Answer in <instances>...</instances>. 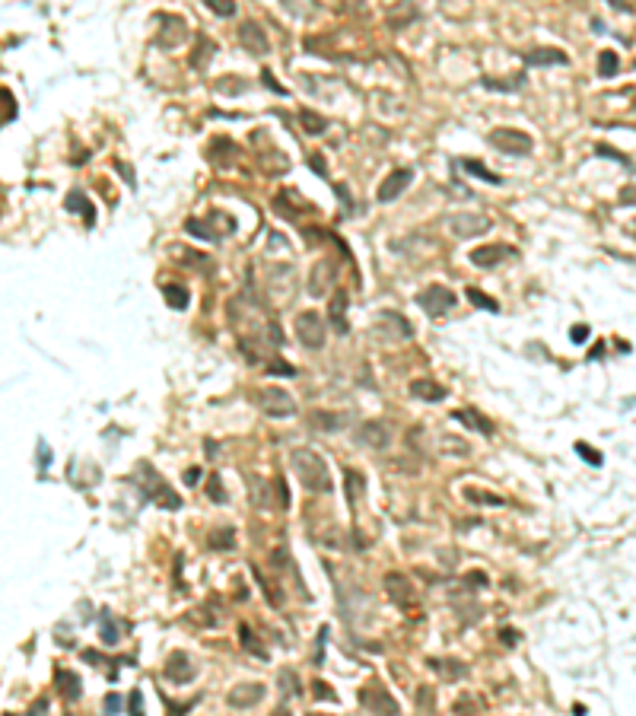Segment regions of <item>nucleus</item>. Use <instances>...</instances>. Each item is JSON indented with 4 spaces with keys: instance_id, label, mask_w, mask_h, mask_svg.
<instances>
[{
    "instance_id": "f257e3e1",
    "label": "nucleus",
    "mask_w": 636,
    "mask_h": 716,
    "mask_svg": "<svg viewBox=\"0 0 636 716\" xmlns=\"http://www.w3.org/2000/svg\"><path fill=\"white\" fill-rule=\"evenodd\" d=\"M290 465H293V474L299 477V484H303L306 490H312V494H331L334 490L328 465L318 452H312V449H293Z\"/></svg>"
},
{
    "instance_id": "f03ea898",
    "label": "nucleus",
    "mask_w": 636,
    "mask_h": 716,
    "mask_svg": "<svg viewBox=\"0 0 636 716\" xmlns=\"http://www.w3.org/2000/svg\"><path fill=\"white\" fill-rule=\"evenodd\" d=\"M134 477H137V490H140L143 500H153L156 507L169 509V513H175V509H182V497L179 490L169 487V481L162 477L160 472L153 468V462H140V465L134 468Z\"/></svg>"
},
{
    "instance_id": "7ed1b4c3",
    "label": "nucleus",
    "mask_w": 636,
    "mask_h": 716,
    "mask_svg": "<svg viewBox=\"0 0 636 716\" xmlns=\"http://www.w3.org/2000/svg\"><path fill=\"white\" fill-rule=\"evenodd\" d=\"M455 293L452 290H446L442 284H429L427 290H420L417 293V306H420L423 312H427L429 318H442L446 312H452L455 309Z\"/></svg>"
},
{
    "instance_id": "20e7f679",
    "label": "nucleus",
    "mask_w": 636,
    "mask_h": 716,
    "mask_svg": "<svg viewBox=\"0 0 636 716\" xmlns=\"http://www.w3.org/2000/svg\"><path fill=\"white\" fill-rule=\"evenodd\" d=\"M487 140L506 156H528L531 147H535V140L525 131H516V128H496V131H490Z\"/></svg>"
},
{
    "instance_id": "39448f33",
    "label": "nucleus",
    "mask_w": 636,
    "mask_h": 716,
    "mask_svg": "<svg viewBox=\"0 0 636 716\" xmlns=\"http://www.w3.org/2000/svg\"><path fill=\"white\" fill-rule=\"evenodd\" d=\"M255 401L268 417H293V414H296V401H293V395L283 392V388H277V385L261 388V392L255 395Z\"/></svg>"
},
{
    "instance_id": "423d86ee",
    "label": "nucleus",
    "mask_w": 636,
    "mask_h": 716,
    "mask_svg": "<svg viewBox=\"0 0 636 716\" xmlns=\"http://www.w3.org/2000/svg\"><path fill=\"white\" fill-rule=\"evenodd\" d=\"M296 338L303 341V347L309 351H321L325 347V338H328V328H325V318L318 312H299L296 316Z\"/></svg>"
},
{
    "instance_id": "0eeeda50",
    "label": "nucleus",
    "mask_w": 636,
    "mask_h": 716,
    "mask_svg": "<svg viewBox=\"0 0 636 716\" xmlns=\"http://www.w3.org/2000/svg\"><path fill=\"white\" fill-rule=\"evenodd\" d=\"M446 227L452 229V236H458V239H471V236L490 233L494 223L484 214H452V217H446Z\"/></svg>"
},
{
    "instance_id": "6e6552de",
    "label": "nucleus",
    "mask_w": 636,
    "mask_h": 716,
    "mask_svg": "<svg viewBox=\"0 0 636 716\" xmlns=\"http://www.w3.org/2000/svg\"><path fill=\"white\" fill-rule=\"evenodd\" d=\"M360 704H363L369 713H401L398 700H395L392 694H388L385 688H379V685L363 688V691H360Z\"/></svg>"
},
{
    "instance_id": "1a4fd4ad",
    "label": "nucleus",
    "mask_w": 636,
    "mask_h": 716,
    "mask_svg": "<svg viewBox=\"0 0 636 716\" xmlns=\"http://www.w3.org/2000/svg\"><path fill=\"white\" fill-rule=\"evenodd\" d=\"M410 182H414V169H395V172L379 185V194H375V197H379L382 204H392L395 197L405 194Z\"/></svg>"
},
{
    "instance_id": "9d476101",
    "label": "nucleus",
    "mask_w": 636,
    "mask_h": 716,
    "mask_svg": "<svg viewBox=\"0 0 636 716\" xmlns=\"http://www.w3.org/2000/svg\"><path fill=\"white\" fill-rule=\"evenodd\" d=\"M194 659L188 656V653H172V656L166 659V678L175 681V685H188L191 678H194Z\"/></svg>"
},
{
    "instance_id": "9b49d317",
    "label": "nucleus",
    "mask_w": 636,
    "mask_h": 716,
    "mask_svg": "<svg viewBox=\"0 0 636 716\" xmlns=\"http://www.w3.org/2000/svg\"><path fill=\"white\" fill-rule=\"evenodd\" d=\"M357 440L369 449H385L388 442H392V430H388V424H382V420H369V424L360 427Z\"/></svg>"
},
{
    "instance_id": "f8f14e48",
    "label": "nucleus",
    "mask_w": 636,
    "mask_h": 716,
    "mask_svg": "<svg viewBox=\"0 0 636 716\" xmlns=\"http://www.w3.org/2000/svg\"><path fill=\"white\" fill-rule=\"evenodd\" d=\"M239 42H242L245 51L251 54H268V36L258 23H242L239 26Z\"/></svg>"
},
{
    "instance_id": "ddd939ff",
    "label": "nucleus",
    "mask_w": 636,
    "mask_h": 716,
    "mask_svg": "<svg viewBox=\"0 0 636 716\" xmlns=\"http://www.w3.org/2000/svg\"><path fill=\"white\" fill-rule=\"evenodd\" d=\"M385 589H388V596L401 605V608H410V605H414V598H417L410 579L401 576V573H388V576H385Z\"/></svg>"
},
{
    "instance_id": "4468645a",
    "label": "nucleus",
    "mask_w": 636,
    "mask_h": 716,
    "mask_svg": "<svg viewBox=\"0 0 636 716\" xmlns=\"http://www.w3.org/2000/svg\"><path fill=\"white\" fill-rule=\"evenodd\" d=\"M512 245H481V249L471 251V264H477V268H494V264H500L506 255H512Z\"/></svg>"
},
{
    "instance_id": "2eb2a0df",
    "label": "nucleus",
    "mask_w": 636,
    "mask_h": 716,
    "mask_svg": "<svg viewBox=\"0 0 636 716\" xmlns=\"http://www.w3.org/2000/svg\"><path fill=\"white\" fill-rule=\"evenodd\" d=\"M264 697V685H239L229 691V707H236V710H249V707H255L258 700Z\"/></svg>"
},
{
    "instance_id": "dca6fc26",
    "label": "nucleus",
    "mask_w": 636,
    "mask_h": 716,
    "mask_svg": "<svg viewBox=\"0 0 636 716\" xmlns=\"http://www.w3.org/2000/svg\"><path fill=\"white\" fill-rule=\"evenodd\" d=\"M452 417L458 420V424H464V427H471V430H477L481 436H494L496 433V427H494V420L490 417H484L477 408H464V411H455Z\"/></svg>"
},
{
    "instance_id": "f3484780",
    "label": "nucleus",
    "mask_w": 636,
    "mask_h": 716,
    "mask_svg": "<svg viewBox=\"0 0 636 716\" xmlns=\"http://www.w3.org/2000/svg\"><path fill=\"white\" fill-rule=\"evenodd\" d=\"M58 691L67 704H77L83 697V681H80L77 672H58Z\"/></svg>"
},
{
    "instance_id": "a211bd4d",
    "label": "nucleus",
    "mask_w": 636,
    "mask_h": 716,
    "mask_svg": "<svg viewBox=\"0 0 636 716\" xmlns=\"http://www.w3.org/2000/svg\"><path fill=\"white\" fill-rule=\"evenodd\" d=\"M410 395L414 398H420V401H446V385H439V382H433V379H417V382H410Z\"/></svg>"
},
{
    "instance_id": "6ab92c4d",
    "label": "nucleus",
    "mask_w": 636,
    "mask_h": 716,
    "mask_svg": "<svg viewBox=\"0 0 636 716\" xmlns=\"http://www.w3.org/2000/svg\"><path fill=\"white\" fill-rule=\"evenodd\" d=\"M312 424H316L321 433H338L350 424V414H331V411H316L312 414Z\"/></svg>"
},
{
    "instance_id": "aec40b11",
    "label": "nucleus",
    "mask_w": 636,
    "mask_h": 716,
    "mask_svg": "<svg viewBox=\"0 0 636 716\" xmlns=\"http://www.w3.org/2000/svg\"><path fill=\"white\" fill-rule=\"evenodd\" d=\"M528 67H547V64H566V54L557 51V48H538V51L522 54Z\"/></svg>"
},
{
    "instance_id": "412c9836",
    "label": "nucleus",
    "mask_w": 636,
    "mask_h": 716,
    "mask_svg": "<svg viewBox=\"0 0 636 716\" xmlns=\"http://www.w3.org/2000/svg\"><path fill=\"white\" fill-rule=\"evenodd\" d=\"M331 325H334V331L338 334H347V293L344 290H338L331 296Z\"/></svg>"
},
{
    "instance_id": "4be33fe9",
    "label": "nucleus",
    "mask_w": 636,
    "mask_h": 716,
    "mask_svg": "<svg viewBox=\"0 0 636 716\" xmlns=\"http://www.w3.org/2000/svg\"><path fill=\"white\" fill-rule=\"evenodd\" d=\"M67 210H71V214H83L86 227L95 223V210H93V204L86 201L83 191H71V194H67Z\"/></svg>"
},
{
    "instance_id": "5701e85b",
    "label": "nucleus",
    "mask_w": 636,
    "mask_h": 716,
    "mask_svg": "<svg viewBox=\"0 0 636 716\" xmlns=\"http://www.w3.org/2000/svg\"><path fill=\"white\" fill-rule=\"evenodd\" d=\"M331 277H334V264L331 261H321L316 271H312V284H309V293L312 296H321V293L331 286Z\"/></svg>"
},
{
    "instance_id": "b1692460",
    "label": "nucleus",
    "mask_w": 636,
    "mask_h": 716,
    "mask_svg": "<svg viewBox=\"0 0 636 716\" xmlns=\"http://www.w3.org/2000/svg\"><path fill=\"white\" fill-rule=\"evenodd\" d=\"M99 637H102V643L105 646H115L121 640V624L112 618V611L108 608H102V624H99Z\"/></svg>"
},
{
    "instance_id": "393cba45",
    "label": "nucleus",
    "mask_w": 636,
    "mask_h": 716,
    "mask_svg": "<svg viewBox=\"0 0 636 716\" xmlns=\"http://www.w3.org/2000/svg\"><path fill=\"white\" fill-rule=\"evenodd\" d=\"M484 90H496V93H516L525 86V73H516L512 80H494V77H484L481 80Z\"/></svg>"
},
{
    "instance_id": "a878e982",
    "label": "nucleus",
    "mask_w": 636,
    "mask_h": 716,
    "mask_svg": "<svg viewBox=\"0 0 636 716\" xmlns=\"http://www.w3.org/2000/svg\"><path fill=\"white\" fill-rule=\"evenodd\" d=\"M162 296H166V303L172 306V309H184V306H188V299H191V293L184 290L182 284H166V286H162Z\"/></svg>"
},
{
    "instance_id": "bb28decb",
    "label": "nucleus",
    "mask_w": 636,
    "mask_h": 716,
    "mask_svg": "<svg viewBox=\"0 0 636 716\" xmlns=\"http://www.w3.org/2000/svg\"><path fill=\"white\" fill-rule=\"evenodd\" d=\"M299 125H303L306 134H325V118L316 115L312 108H303V112H299Z\"/></svg>"
},
{
    "instance_id": "cd10ccee",
    "label": "nucleus",
    "mask_w": 636,
    "mask_h": 716,
    "mask_svg": "<svg viewBox=\"0 0 636 716\" xmlns=\"http://www.w3.org/2000/svg\"><path fill=\"white\" fill-rule=\"evenodd\" d=\"M462 166H464V169H468V172H471V175H477V179L490 182V185H503V179H500V175H496V172H490V169H487V166H484V162H477V160H464V162H462Z\"/></svg>"
},
{
    "instance_id": "c85d7f7f",
    "label": "nucleus",
    "mask_w": 636,
    "mask_h": 716,
    "mask_svg": "<svg viewBox=\"0 0 636 716\" xmlns=\"http://www.w3.org/2000/svg\"><path fill=\"white\" fill-rule=\"evenodd\" d=\"M617 67H620V61H617V54L614 51H601L598 54V77H617Z\"/></svg>"
},
{
    "instance_id": "c756f323",
    "label": "nucleus",
    "mask_w": 636,
    "mask_h": 716,
    "mask_svg": "<svg viewBox=\"0 0 636 716\" xmlns=\"http://www.w3.org/2000/svg\"><path fill=\"white\" fill-rule=\"evenodd\" d=\"M468 299L474 306H481V309H487V312H500V303H496L494 296H487V293H481L477 286H468Z\"/></svg>"
},
{
    "instance_id": "7c9ffc66",
    "label": "nucleus",
    "mask_w": 636,
    "mask_h": 716,
    "mask_svg": "<svg viewBox=\"0 0 636 716\" xmlns=\"http://www.w3.org/2000/svg\"><path fill=\"white\" fill-rule=\"evenodd\" d=\"M268 490H271V484L258 481V477H255V481H251V503H255L258 509L271 507V494H268Z\"/></svg>"
},
{
    "instance_id": "2f4dec72",
    "label": "nucleus",
    "mask_w": 636,
    "mask_h": 716,
    "mask_svg": "<svg viewBox=\"0 0 636 716\" xmlns=\"http://www.w3.org/2000/svg\"><path fill=\"white\" fill-rule=\"evenodd\" d=\"M239 643H242L249 653H255V656H264V650L258 646V640H255V633H251V627H249V624H242V627H239Z\"/></svg>"
},
{
    "instance_id": "473e14b6",
    "label": "nucleus",
    "mask_w": 636,
    "mask_h": 716,
    "mask_svg": "<svg viewBox=\"0 0 636 716\" xmlns=\"http://www.w3.org/2000/svg\"><path fill=\"white\" fill-rule=\"evenodd\" d=\"M210 548H217V551H229V548H236V538H232V529H220V531H214V538H210Z\"/></svg>"
},
{
    "instance_id": "72a5a7b5",
    "label": "nucleus",
    "mask_w": 636,
    "mask_h": 716,
    "mask_svg": "<svg viewBox=\"0 0 636 716\" xmlns=\"http://www.w3.org/2000/svg\"><path fill=\"white\" fill-rule=\"evenodd\" d=\"M433 668L442 675V678H449V681H452V678H462V675H464V665H458L455 659H446V663H433Z\"/></svg>"
},
{
    "instance_id": "f704fd0d",
    "label": "nucleus",
    "mask_w": 636,
    "mask_h": 716,
    "mask_svg": "<svg viewBox=\"0 0 636 716\" xmlns=\"http://www.w3.org/2000/svg\"><path fill=\"white\" fill-rule=\"evenodd\" d=\"M214 51H217L214 42H210V38H201V42H197V54L191 58V67H197V71H201V67H204V61H207Z\"/></svg>"
},
{
    "instance_id": "c9c22d12",
    "label": "nucleus",
    "mask_w": 636,
    "mask_h": 716,
    "mask_svg": "<svg viewBox=\"0 0 636 716\" xmlns=\"http://www.w3.org/2000/svg\"><path fill=\"white\" fill-rule=\"evenodd\" d=\"M207 4V10H214L217 16H232L236 13V4L232 0H204Z\"/></svg>"
},
{
    "instance_id": "e433bc0d",
    "label": "nucleus",
    "mask_w": 636,
    "mask_h": 716,
    "mask_svg": "<svg viewBox=\"0 0 636 716\" xmlns=\"http://www.w3.org/2000/svg\"><path fill=\"white\" fill-rule=\"evenodd\" d=\"M576 452L583 455V459L589 462V465H601V462H605V459H601V452H595V449L589 446V442H583V440L576 442Z\"/></svg>"
},
{
    "instance_id": "4c0bfd02",
    "label": "nucleus",
    "mask_w": 636,
    "mask_h": 716,
    "mask_svg": "<svg viewBox=\"0 0 636 716\" xmlns=\"http://www.w3.org/2000/svg\"><path fill=\"white\" fill-rule=\"evenodd\" d=\"M595 153L605 156V160H617V162H624V166H630V160H627L624 153H617L614 147H608V143H598V147H595Z\"/></svg>"
},
{
    "instance_id": "58836bf2",
    "label": "nucleus",
    "mask_w": 636,
    "mask_h": 716,
    "mask_svg": "<svg viewBox=\"0 0 636 716\" xmlns=\"http://www.w3.org/2000/svg\"><path fill=\"white\" fill-rule=\"evenodd\" d=\"M0 95H4V118H0V121H4V125H10V121H13V118H16V102H13V95H10V90H4V93H0Z\"/></svg>"
},
{
    "instance_id": "ea45409f",
    "label": "nucleus",
    "mask_w": 636,
    "mask_h": 716,
    "mask_svg": "<svg viewBox=\"0 0 636 716\" xmlns=\"http://www.w3.org/2000/svg\"><path fill=\"white\" fill-rule=\"evenodd\" d=\"M439 449H442L446 455H449V452H455V455H468V446H464L462 440H449V436L439 442Z\"/></svg>"
},
{
    "instance_id": "a19ab883",
    "label": "nucleus",
    "mask_w": 636,
    "mask_h": 716,
    "mask_svg": "<svg viewBox=\"0 0 636 716\" xmlns=\"http://www.w3.org/2000/svg\"><path fill=\"white\" fill-rule=\"evenodd\" d=\"M207 497H210V500H217V503H223V500H226V490L220 487V477H217V474L207 481Z\"/></svg>"
},
{
    "instance_id": "79ce46f5",
    "label": "nucleus",
    "mask_w": 636,
    "mask_h": 716,
    "mask_svg": "<svg viewBox=\"0 0 636 716\" xmlns=\"http://www.w3.org/2000/svg\"><path fill=\"white\" fill-rule=\"evenodd\" d=\"M312 694H316L318 700H328V704H334V700H338V694H334L325 681H316V685H312Z\"/></svg>"
},
{
    "instance_id": "37998d69",
    "label": "nucleus",
    "mask_w": 636,
    "mask_h": 716,
    "mask_svg": "<svg viewBox=\"0 0 636 716\" xmlns=\"http://www.w3.org/2000/svg\"><path fill=\"white\" fill-rule=\"evenodd\" d=\"M468 500H474V503H490V507H500V497H494V494H481V490H468Z\"/></svg>"
},
{
    "instance_id": "c03bdc74",
    "label": "nucleus",
    "mask_w": 636,
    "mask_h": 716,
    "mask_svg": "<svg viewBox=\"0 0 636 716\" xmlns=\"http://www.w3.org/2000/svg\"><path fill=\"white\" fill-rule=\"evenodd\" d=\"M217 90H220V93H245V83H242V80L226 77V80H220V83H217Z\"/></svg>"
},
{
    "instance_id": "a18cd8bd",
    "label": "nucleus",
    "mask_w": 636,
    "mask_h": 716,
    "mask_svg": "<svg viewBox=\"0 0 636 716\" xmlns=\"http://www.w3.org/2000/svg\"><path fill=\"white\" fill-rule=\"evenodd\" d=\"M570 341L573 344H585V341H589V325H573Z\"/></svg>"
},
{
    "instance_id": "49530a36",
    "label": "nucleus",
    "mask_w": 636,
    "mask_h": 716,
    "mask_svg": "<svg viewBox=\"0 0 636 716\" xmlns=\"http://www.w3.org/2000/svg\"><path fill=\"white\" fill-rule=\"evenodd\" d=\"M102 707H105L108 713H121V710H125V704H121V697H118V694H105Z\"/></svg>"
},
{
    "instance_id": "de8ad7c7",
    "label": "nucleus",
    "mask_w": 636,
    "mask_h": 716,
    "mask_svg": "<svg viewBox=\"0 0 636 716\" xmlns=\"http://www.w3.org/2000/svg\"><path fill=\"white\" fill-rule=\"evenodd\" d=\"M261 83H264V86H268V90H273V93H277V95H283V93H286V90H283V86H280V83H277V80H273V73H271V71H261Z\"/></svg>"
},
{
    "instance_id": "09e8293b",
    "label": "nucleus",
    "mask_w": 636,
    "mask_h": 716,
    "mask_svg": "<svg viewBox=\"0 0 636 716\" xmlns=\"http://www.w3.org/2000/svg\"><path fill=\"white\" fill-rule=\"evenodd\" d=\"M268 373H280V376H296V370H293V366L277 363V360H273V363H268Z\"/></svg>"
},
{
    "instance_id": "8fccbe9b",
    "label": "nucleus",
    "mask_w": 636,
    "mask_h": 716,
    "mask_svg": "<svg viewBox=\"0 0 636 716\" xmlns=\"http://www.w3.org/2000/svg\"><path fill=\"white\" fill-rule=\"evenodd\" d=\"M620 204H627V207H636V185H630V188L620 191Z\"/></svg>"
},
{
    "instance_id": "3c124183",
    "label": "nucleus",
    "mask_w": 636,
    "mask_h": 716,
    "mask_svg": "<svg viewBox=\"0 0 636 716\" xmlns=\"http://www.w3.org/2000/svg\"><path fill=\"white\" fill-rule=\"evenodd\" d=\"M325 637H328V627H321V633H318V653H316V665H321V663H325Z\"/></svg>"
},
{
    "instance_id": "603ef678",
    "label": "nucleus",
    "mask_w": 636,
    "mask_h": 716,
    "mask_svg": "<svg viewBox=\"0 0 636 716\" xmlns=\"http://www.w3.org/2000/svg\"><path fill=\"white\" fill-rule=\"evenodd\" d=\"M500 640L506 646H516V640H518V633L512 631V627H506V631H500Z\"/></svg>"
},
{
    "instance_id": "864d4df0",
    "label": "nucleus",
    "mask_w": 636,
    "mask_h": 716,
    "mask_svg": "<svg viewBox=\"0 0 636 716\" xmlns=\"http://www.w3.org/2000/svg\"><path fill=\"white\" fill-rule=\"evenodd\" d=\"M143 710V700H140V694H131V700H127V713H140Z\"/></svg>"
},
{
    "instance_id": "5fc2aeb1",
    "label": "nucleus",
    "mask_w": 636,
    "mask_h": 716,
    "mask_svg": "<svg viewBox=\"0 0 636 716\" xmlns=\"http://www.w3.org/2000/svg\"><path fill=\"white\" fill-rule=\"evenodd\" d=\"M309 166L316 169L318 175H328V166H325V160H321V156H309Z\"/></svg>"
},
{
    "instance_id": "6e6d98bb",
    "label": "nucleus",
    "mask_w": 636,
    "mask_h": 716,
    "mask_svg": "<svg viewBox=\"0 0 636 716\" xmlns=\"http://www.w3.org/2000/svg\"><path fill=\"white\" fill-rule=\"evenodd\" d=\"M194 481H201V468H188L184 472V484H194Z\"/></svg>"
},
{
    "instance_id": "4d7b16f0",
    "label": "nucleus",
    "mask_w": 636,
    "mask_h": 716,
    "mask_svg": "<svg viewBox=\"0 0 636 716\" xmlns=\"http://www.w3.org/2000/svg\"><path fill=\"white\" fill-rule=\"evenodd\" d=\"M38 449H42V468H48V465H51V452H48L45 442H38Z\"/></svg>"
}]
</instances>
